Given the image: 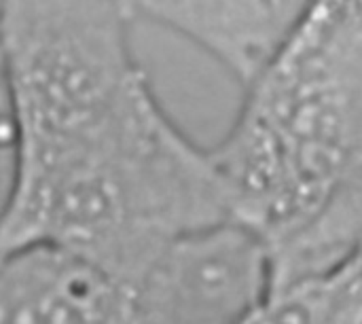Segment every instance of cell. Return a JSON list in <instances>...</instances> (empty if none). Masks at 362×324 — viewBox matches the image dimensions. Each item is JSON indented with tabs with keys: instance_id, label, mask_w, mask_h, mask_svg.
Masks as SVG:
<instances>
[{
	"instance_id": "cell-1",
	"label": "cell",
	"mask_w": 362,
	"mask_h": 324,
	"mask_svg": "<svg viewBox=\"0 0 362 324\" xmlns=\"http://www.w3.org/2000/svg\"><path fill=\"white\" fill-rule=\"evenodd\" d=\"M223 223L235 221L210 149L148 81L89 132L13 155L0 259L45 248L129 291L176 240Z\"/></svg>"
},
{
	"instance_id": "cell-2",
	"label": "cell",
	"mask_w": 362,
	"mask_h": 324,
	"mask_svg": "<svg viewBox=\"0 0 362 324\" xmlns=\"http://www.w3.org/2000/svg\"><path fill=\"white\" fill-rule=\"evenodd\" d=\"M233 221L263 242L362 172V0L308 2L210 149Z\"/></svg>"
},
{
	"instance_id": "cell-3",
	"label": "cell",
	"mask_w": 362,
	"mask_h": 324,
	"mask_svg": "<svg viewBox=\"0 0 362 324\" xmlns=\"http://www.w3.org/2000/svg\"><path fill=\"white\" fill-rule=\"evenodd\" d=\"M134 2H0V79L11 146L76 136L148 81L136 59Z\"/></svg>"
},
{
	"instance_id": "cell-4",
	"label": "cell",
	"mask_w": 362,
	"mask_h": 324,
	"mask_svg": "<svg viewBox=\"0 0 362 324\" xmlns=\"http://www.w3.org/2000/svg\"><path fill=\"white\" fill-rule=\"evenodd\" d=\"M129 295L136 324H244L269 295L267 248L238 223L189 233Z\"/></svg>"
},
{
	"instance_id": "cell-5",
	"label": "cell",
	"mask_w": 362,
	"mask_h": 324,
	"mask_svg": "<svg viewBox=\"0 0 362 324\" xmlns=\"http://www.w3.org/2000/svg\"><path fill=\"white\" fill-rule=\"evenodd\" d=\"M308 2L295 0H144L138 19L161 25L208 53L244 89L282 49Z\"/></svg>"
},
{
	"instance_id": "cell-6",
	"label": "cell",
	"mask_w": 362,
	"mask_h": 324,
	"mask_svg": "<svg viewBox=\"0 0 362 324\" xmlns=\"http://www.w3.org/2000/svg\"><path fill=\"white\" fill-rule=\"evenodd\" d=\"M0 324H136L132 295L45 248L0 259Z\"/></svg>"
},
{
	"instance_id": "cell-7",
	"label": "cell",
	"mask_w": 362,
	"mask_h": 324,
	"mask_svg": "<svg viewBox=\"0 0 362 324\" xmlns=\"http://www.w3.org/2000/svg\"><path fill=\"white\" fill-rule=\"evenodd\" d=\"M263 244L269 293L325 276L362 257V172L305 219Z\"/></svg>"
}]
</instances>
